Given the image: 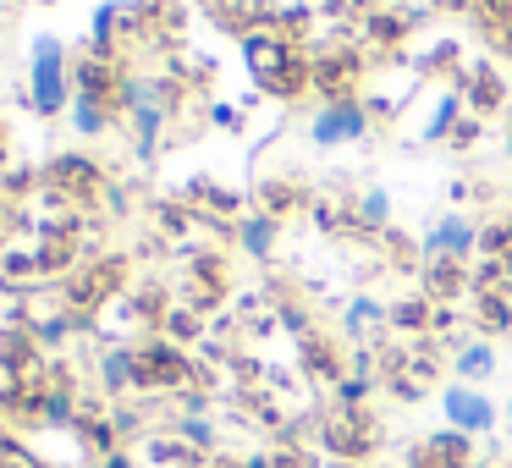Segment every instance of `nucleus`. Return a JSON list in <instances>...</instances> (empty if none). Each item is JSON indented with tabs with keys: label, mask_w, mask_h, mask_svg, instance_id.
Returning <instances> with one entry per match:
<instances>
[{
	"label": "nucleus",
	"mask_w": 512,
	"mask_h": 468,
	"mask_svg": "<svg viewBox=\"0 0 512 468\" xmlns=\"http://www.w3.org/2000/svg\"><path fill=\"white\" fill-rule=\"evenodd\" d=\"M28 111L45 122L72 111V61L56 34H34V45H28Z\"/></svg>",
	"instance_id": "nucleus-1"
},
{
	"label": "nucleus",
	"mask_w": 512,
	"mask_h": 468,
	"mask_svg": "<svg viewBox=\"0 0 512 468\" xmlns=\"http://www.w3.org/2000/svg\"><path fill=\"white\" fill-rule=\"evenodd\" d=\"M127 116H133V133H138V155H155L160 144V127H166V89L160 83H144V78H127L122 94H116Z\"/></svg>",
	"instance_id": "nucleus-2"
},
{
	"label": "nucleus",
	"mask_w": 512,
	"mask_h": 468,
	"mask_svg": "<svg viewBox=\"0 0 512 468\" xmlns=\"http://www.w3.org/2000/svg\"><path fill=\"white\" fill-rule=\"evenodd\" d=\"M441 413H446V430H457V435L496 430V402H490L479 386H463V380H457V386H446Z\"/></svg>",
	"instance_id": "nucleus-3"
},
{
	"label": "nucleus",
	"mask_w": 512,
	"mask_h": 468,
	"mask_svg": "<svg viewBox=\"0 0 512 468\" xmlns=\"http://www.w3.org/2000/svg\"><path fill=\"white\" fill-rule=\"evenodd\" d=\"M364 127H369V116H364V105H358V100H331L325 111H314L309 138L320 149H331V144H347V138H364Z\"/></svg>",
	"instance_id": "nucleus-4"
},
{
	"label": "nucleus",
	"mask_w": 512,
	"mask_h": 468,
	"mask_svg": "<svg viewBox=\"0 0 512 468\" xmlns=\"http://www.w3.org/2000/svg\"><path fill=\"white\" fill-rule=\"evenodd\" d=\"M468 463H474V446H468V435H457V430L424 435V441L413 446V468H468Z\"/></svg>",
	"instance_id": "nucleus-5"
},
{
	"label": "nucleus",
	"mask_w": 512,
	"mask_h": 468,
	"mask_svg": "<svg viewBox=\"0 0 512 468\" xmlns=\"http://www.w3.org/2000/svg\"><path fill=\"white\" fill-rule=\"evenodd\" d=\"M188 380V358L177 353V347H166V342H155V347H144L138 353V386H182Z\"/></svg>",
	"instance_id": "nucleus-6"
},
{
	"label": "nucleus",
	"mask_w": 512,
	"mask_h": 468,
	"mask_svg": "<svg viewBox=\"0 0 512 468\" xmlns=\"http://www.w3.org/2000/svg\"><path fill=\"white\" fill-rule=\"evenodd\" d=\"M325 446L331 452H342V457H358V452H369V424H364V413H336L331 424H325Z\"/></svg>",
	"instance_id": "nucleus-7"
},
{
	"label": "nucleus",
	"mask_w": 512,
	"mask_h": 468,
	"mask_svg": "<svg viewBox=\"0 0 512 468\" xmlns=\"http://www.w3.org/2000/svg\"><path fill=\"white\" fill-rule=\"evenodd\" d=\"M243 56H248V67L259 72V83H281V67H287V45H281V39H270V34H248Z\"/></svg>",
	"instance_id": "nucleus-8"
},
{
	"label": "nucleus",
	"mask_w": 512,
	"mask_h": 468,
	"mask_svg": "<svg viewBox=\"0 0 512 468\" xmlns=\"http://www.w3.org/2000/svg\"><path fill=\"white\" fill-rule=\"evenodd\" d=\"M424 254H452V259H468V254H474V226H468L463 215H446V221L430 232Z\"/></svg>",
	"instance_id": "nucleus-9"
},
{
	"label": "nucleus",
	"mask_w": 512,
	"mask_h": 468,
	"mask_svg": "<svg viewBox=\"0 0 512 468\" xmlns=\"http://www.w3.org/2000/svg\"><path fill=\"white\" fill-rule=\"evenodd\" d=\"M452 369H457V380H463V386H479V380L496 375V347H490V342H468L463 353L452 358Z\"/></svg>",
	"instance_id": "nucleus-10"
},
{
	"label": "nucleus",
	"mask_w": 512,
	"mask_h": 468,
	"mask_svg": "<svg viewBox=\"0 0 512 468\" xmlns=\"http://www.w3.org/2000/svg\"><path fill=\"white\" fill-rule=\"evenodd\" d=\"M100 380H105V391H133L138 386V353L133 347H111V353L100 358Z\"/></svg>",
	"instance_id": "nucleus-11"
},
{
	"label": "nucleus",
	"mask_w": 512,
	"mask_h": 468,
	"mask_svg": "<svg viewBox=\"0 0 512 468\" xmlns=\"http://www.w3.org/2000/svg\"><path fill=\"white\" fill-rule=\"evenodd\" d=\"M72 133L78 138H100L105 127H111V105L105 100H89V94H72Z\"/></svg>",
	"instance_id": "nucleus-12"
},
{
	"label": "nucleus",
	"mask_w": 512,
	"mask_h": 468,
	"mask_svg": "<svg viewBox=\"0 0 512 468\" xmlns=\"http://www.w3.org/2000/svg\"><path fill=\"white\" fill-rule=\"evenodd\" d=\"M237 237H243V248H248L254 259H265L270 248H276V215H243Z\"/></svg>",
	"instance_id": "nucleus-13"
},
{
	"label": "nucleus",
	"mask_w": 512,
	"mask_h": 468,
	"mask_svg": "<svg viewBox=\"0 0 512 468\" xmlns=\"http://www.w3.org/2000/svg\"><path fill=\"white\" fill-rule=\"evenodd\" d=\"M116 17H122V0H105L100 12H94V56H111L116 50Z\"/></svg>",
	"instance_id": "nucleus-14"
},
{
	"label": "nucleus",
	"mask_w": 512,
	"mask_h": 468,
	"mask_svg": "<svg viewBox=\"0 0 512 468\" xmlns=\"http://www.w3.org/2000/svg\"><path fill=\"white\" fill-rule=\"evenodd\" d=\"M386 215H391V199L380 188H369L364 199H358V221L364 226H386Z\"/></svg>",
	"instance_id": "nucleus-15"
},
{
	"label": "nucleus",
	"mask_w": 512,
	"mask_h": 468,
	"mask_svg": "<svg viewBox=\"0 0 512 468\" xmlns=\"http://www.w3.org/2000/svg\"><path fill=\"white\" fill-rule=\"evenodd\" d=\"M369 325H380V303L375 298H353L347 303V331H369Z\"/></svg>",
	"instance_id": "nucleus-16"
},
{
	"label": "nucleus",
	"mask_w": 512,
	"mask_h": 468,
	"mask_svg": "<svg viewBox=\"0 0 512 468\" xmlns=\"http://www.w3.org/2000/svg\"><path fill=\"white\" fill-rule=\"evenodd\" d=\"M177 430H182V441H188V446H215V430H210V419H182Z\"/></svg>",
	"instance_id": "nucleus-17"
},
{
	"label": "nucleus",
	"mask_w": 512,
	"mask_h": 468,
	"mask_svg": "<svg viewBox=\"0 0 512 468\" xmlns=\"http://www.w3.org/2000/svg\"><path fill=\"white\" fill-rule=\"evenodd\" d=\"M210 116H215V127H237V111H232V105H215Z\"/></svg>",
	"instance_id": "nucleus-18"
},
{
	"label": "nucleus",
	"mask_w": 512,
	"mask_h": 468,
	"mask_svg": "<svg viewBox=\"0 0 512 468\" xmlns=\"http://www.w3.org/2000/svg\"><path fill=\"white\" fill-rule=\"evenodd\" d=\"M100 468H133V457H127V452H111V457H105Z\"/></svg>",
	"instance_id": "nucleus-19"
},
{
	"label": "nucleus",
	"mask_w": 512,
	"mask_h": 468,
	"mask_svg": "<svg viewBox=\"0 0 512 468\" xmlns=\"http://www.w3.org/2000/svg\"><path fill=\"white\" fill-rule=\"evenodd\" d=\"M34 6H56V0H34Z\"/></svg>",
	"instance_id": "nucleus-20"
},
{
	"label": "nucleus",
	"mask_w": 512,
	"mask_h": 468,
	"mask_svg": "<svg viewBox=\"0 0 512 468\" xmlns=\"http://www.w3.org/2000/svg\"><path fill=\"white\" fill-rule=\"evenodd\" d=\"M507 419H512V397H507Z\"/></svg>",
	"instance_id": "nucleus-21"
}]
</instances>
